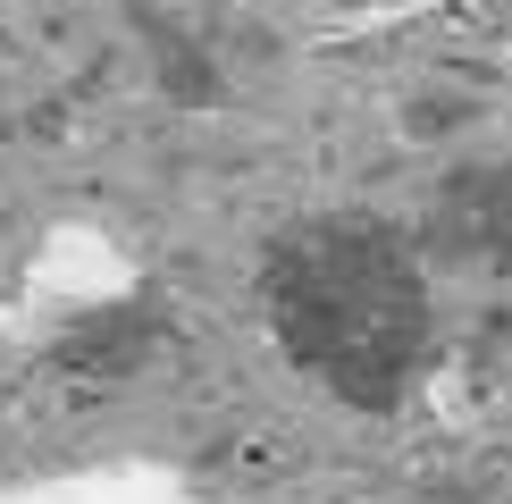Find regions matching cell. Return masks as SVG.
Here are the masks:
<instances>
[{"instance_id": "cell-1", "label": "cell", "mask_w": 512, "mask_h": 504, "mask_svg": "<svg viewBox=\"0 0 512 504\" xmlns=\"http://www.w3.org/2000/svg\"><path fill=\"white\" fill-rule=\"evenodd\" d=\"M269 336L345 412H395L437 353L429 252L378 210H311L261 244Z\"/></svg>"}, {"instance_id": "cell-2", "label": "cell", "mask_w": 512, "mask_h": 504, "mask_svg": "<svg viewBox=\"0 0 512 504\" xmlns=\"http://www.w3.org/2000/svg\"><path fill=\"white\" fill-rule=\"evenodd\" d=\"M168 345H177V320H168L160 294H110V303H84L51 336L42 362L59 378H76V387H118V378H143Z\"/></svg>"}, {"instance_id": "cell-3", "label": "cell", "mask_w": 512, "mask_h": 504, "mask_svg": "<svg viewBox=\"0 0 512 504\" xmlns=\"http://www.w3.org/2000/svg\"><path fill=\"white\" fill-rule=\"evenodd\" d=\"M420 252L437 261H512V160H462L437 177L429 219H420Z\"/></svg>"}, {"instance_id": "cell-4", "label": "cell", "mask_w": 512, "mask_h": 504, "mask_svg": "<svg viewBox=\"0 0 512 504\" xmlns=\"http://www.w3.org/2000/svg\"><path fill=\"white\" fill-rule=\"evenodd\" d=\"M135 9V42H143V59H152V84L177 110H219L227 101V68H219V51L194 34V26H177V17L160 9V0H126Z\"/></svg>"}]
</instances>
